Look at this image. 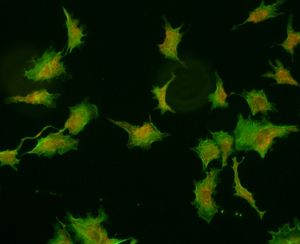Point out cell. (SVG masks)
Returning a JSON list of instances; mask_svg holds the SVG:
<instances>
[{"label": "cell", "mask_w": 300, "mask_h": 244, "mask_svg": "<svg viewBox=\"0 0 300 244\" xmlns=\"http://www.w3.org/2000/svg\"><path fill=\"white\" fill-rule=\"evenodd\" d=\"M234 130L235 150L248 152L254 150L264 158L275 143L276 138H285L292 132L299 131V125H277L268 120L265 116L254 120L245 118L239 113Z\"/></svg>", "instance_id": "1"}, {"label": "cell", "mask_w": 300, "mask_h": 244, "mask_svg": "<svg viewBox=\"0 0 300 244\" xmlns=\"http://www.w3.org/2000/svg\"><path fill=\"white\" fill-rule=\"evenodd\" d=\"M66 46L62 51L56 52L52 45L45 51L41 58H38L36 60L33 58L28 62L33 65V68L29 67L28 71L24 69L23 76L34 82L39 81L40 83L46 81L50 84L54 78H59L63 81L66 79L72 78L71 74L66 71L67 66L64 65L65 60L60 62L61 59L64 56H61V54Z\"/></svg>", "instance_id": "2"}, {"label": "cell", "mask_w": 300, "mask_h": 244, "mask_svg": "<svg viewBox=\"0 0 300 244\" xmlns=\"http://www.w3.org/2000/svg\"><path fill=\"white\" fill-rule=\"evenodd\" d=\"M149 122H144L141 127L133 126L124 122L115 121L111 118L107 119L114 124L126 130L129 134V139L126 146L129 149L138 146L147 150L153 142L161 141L163 138L169 136V133H163L158 130L151 121L149 116Z\"/></svg>", "instance_id": "3"}, {"label": "cell", "mask_w": 300, "mask_h": 244, "mask_svg": "<svg viewBox=\"0 0 300 244\" xmlns=\"http://www.w3.org/2000/svg\"><path fill=\"white\" fill-rule=\"evenodd\" d=\"M223 169L215 167H211L209 172L206 171V178L199 181L194 180L193 182L195 189L193 191L195 194V200L192 203L196 206L199 211L203 213L211 212L215 209L217 206L216 205L212 195L215 194L217 191L215 188L220 181L221 179L218 176L220 172Z\"/></svg>", "instance_id": "4"}, {"label": "cell", "mask_w": 300, "mask_h": 244, "mask_svg": "<svg viewBox=\"0 0 300 244\" xmlns=\"http://www.w3.org/2000/svg\"><path fill=\"white\" fill-rule=\"evenodd\" d=\"M89 99V97H87L80 103L69 107L70 113L64 129H68L69 135H77L83 130L87 124L98 117L97 106L91 103Z\"/></svg>", "instance_id": "5"}, {"label": "cell", "mask_w": 300, "mask_h": 244, "mask_svg": "<svg viewBox=\"0 0 300 244\" xmlns=\"http://www.w3.org/2000/svg\"><path fill=\"white\" fill-rule=\"evenodd\" d=\"M233 94L239 95L245 99L249 105L251 113L253 116L260 112L263 115H266L269 118L267 114L268 111L278 112L275 107L276 105L268 101L263 89L258 90L253 89L249 91L243 89L241 94L232 92L230 95Z\"/></svg>", "instance_id": "6"}, {"label": "cell", "mask_w": 300, "mask_h": 244, "mask_svg": "<svg viewBox=\"0 0 300 244\" xmlns=\"http://www.w3.org/2000/svg\"><path fill=\"white\" fill-rule=\"evenodd\" d=\"M198 141L199 144L197 146L190 148L196 152L197 156L202 160L203 168L202 173L206 171L208 165L210 162L214 160L220 158L221 152L213 140L207 137L205 140H203L200 138Z\"/></svg>", "instance_id": "7"}, {"label": "cell", "mask_w": 300, "mask_h": 244, "mask_svg": "<svg viewBox=\"0 0 300 244\" xmlns=\"http://www.w3.org/2000/svg\"><path fill=\"white\" fill-rule=\"evenodd\" d=\"M60 96L59 94H49L45 89H43L40 90L33 91L25 97L20 96H13L8 97L4 101L5 104L23 101L27 103L35 104H42L48 107L55 108L56 104L52 99L57 98Z\"/></svg>", "instance_id": "8"}, {"label": "cell", "mask_w": 300, "mask_h": 244, "mask_svg": "<svg viewBox=\"0 0 300 244\" xmlns=\"http://www.w3.org/2000/svg\"><path fill=\"white\" fill-rule=\"evenodd\" d=\"M285 0H277L275 3L266 6L265 1L262 0L260 6L252 11L249 12L248 18L242 24L238 25H242L249 22H253L256 24L263 21L268 19L277 17L284 14V12L277 13L275 12L278 10L276 8L282 5Z\"/></svg>", "instance_id": "9"}, {"label": "cell", "mask_w": 300, "mask_h": 244, "mask_svg": "<svg viewBox=\"0 0 300 244\" xmlns=\"http://www.w3.org/2000/svg\"><path fill=\"white\" fill-rule=\"evenodd\" d=\"M66 16L67 20L66 25L68 29V44L66 53L64 55L65 56L68 50L70 49V53L72 49L75 47L80 48L81 44L84 43V41H81V38L86 36L87 33L83 34V31L86 28V25H82L80 27L78 25L79 23V19H72V17L67 12L66 10L62 6Z\"/></svg>", "instance_id": "10"}, {"label": "cell", "mask_w": 300, "mask_h": 244, "mask_svg": "<svg viewBox=\"0 0 300 244\" xmlns=\"http://www.w3.org/2000/svg\"><path fill=\"white\" fill-rule=\"evenodd\" d=\"M275 61L276 65H274L270 59L268 60L269 65L275 70V73L269 71L262 74V76L274 79L276 81L275 84H287L299 86V84L291 76L290 70L285 68L279 59H276Z\"/></svg>", "instance_id": "11"}, {"label": "cell", "mask_w": 300, "mask_h": 244, "mask_svg": "<svg viewBox=\"0 0 300 244\" xmlns=\"http://www.w3.org/2000/svg\"><path fill=\"white\" fill-rule=\"evenodd\" d=\"M212 135L213 140L221 151L222 156V169L227 165L228 157L235 151L233 148L234 142V137L228 134V132H224L223 129L218 132H213L207 129Z\"/></svg>", "instance_id": "12"}, {"label": "cell", "mask_w": 300, "mask_h": 244, "mask_svg": "<svg viewBox=\"0 0 300 244\" xmlns=\"http://www.w3.org/2000/svg\"><path fill=\"white\" fill-rule=\"evenodd\" d=\"M214 74L216 77L217 89L214 93L209 94L208 97V101L212 103L211 112L219 107L222 108H228L229 104L226 101L228 95L223 87V80L219 76L217 71L215 72Z\"/></svg>", "instance_id": "13"}, {"label": "cell", "mask_w": 300, "mask_h": 244, "mask_svg": "<svg viewBox=\"0 0 300 244\" xmlns=\"http://www.w3.org/2000/svg\"><path fill=\"white\" fill-rule=\"evenodd\" d=\"M293 18V15L290 14L287 25V37L282 44H279L291 54L292 59L294 54V48L300 42V32H296L292 28Z\"/></svg>", "instance_id": "14"}, {"label": "cell", "mask_w": 300, "mask_h": 244, "mask_svg": "<svg viewBox=\"0 0 300 244\" xmlns=\"http://www.w3.org/2000/svg\"><path fill=\"white\" fill-rule=\"evenodd\" d=\"M171 78L162 88H159L158 85L156 87L153 86V89L151 91V92L155 95L152 98L157 99L158 101V107L155 108L154 110L156 109H160L161 113L162 115L168 110L174 113H176V112L172 110L167 104L165 101L166 91L167 87L169 84L173 81L176 77V76L173 74V72H171Z\"/></svg>", "instance_id": "15"}, {"label": "cell", "mask_w": 300, "mask_h": 244, "mask_svg": "<svg viewBox=\"0 0 300 244\" xmlns=\"http://www.w3.org/2000/svg\"><path fill=\"white\" fill-rule=\"evenodd\" d=\"M232 159L233 162V166H231V167L233 169L234 172V182L236 184V186H233V187L235 188L236 192V193L233 195L243 198L249 201L253 204L254 205L255 202L253 198L252 194L241 186L238 177L237 171L238 167L239 164L242 162L243 158L240 162H237L236 157L232 158Z\"/></svg>", "instance_id": "16"}, {"label": "cell", "mask_w": 300, "mask_h": 244, "mask_svg": "<svg viewBox=\"0 0 300 244\" xmlns=\"http://www.w3.org/2000/svg\"><path fill=\"white\" fill-rule=\"evenodd\" d=\"M132 240L131 242L130 243L131 244H135L137 242H138V241H137V239H134V238L132 237L131 239Z\"/></svg>", "instance_id": "17"}]
</instances>
